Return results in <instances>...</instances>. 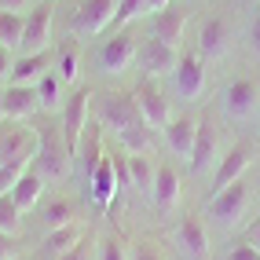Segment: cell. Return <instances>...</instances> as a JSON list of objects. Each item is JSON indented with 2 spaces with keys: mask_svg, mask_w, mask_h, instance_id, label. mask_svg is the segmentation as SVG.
Masks as SVG:
<instances>
[{
  "mask_svg": "<svg viewBox=\"0 0 260 260\" xmlns=\"http://www.w3.org/2000/svg\"><path fill=\"white\" fill-rule=\"evenodd\" d=\"M169 4H176V0H147V15H158V11H165Z\"/></svg>",
  "mask_w": 260,
  "mask_h": 260,
  "instance_id": "obj_42",
  "label": "cell"
},
{
  "mask_svg": "<svg viewBox=\"0 0 260 260\" xmlns=\"http://www.w3.org/2000/svg\"><path fill=\"white\" fill-rule=\"evenodd\" d=\"M143 15H147V0H121V4H117V19H114V26H117V29H128V22L143 19Z\"/></svg>",
  "mask_w": 260,
  "mask_h": 260,
  "instance_id": "obj_32",
  "label": "cell"
},
{
  "mask_svg": "<svg viewBox=\"0 0 260 260\" xmlns=\"http://www.w3.org/2000/svg\"><path fill=\"white\" fill-rule=\"evenodd\" d=\"M33 165L41 169V176L48 183H66L74 176V154L62 140V128L55 125L37 128V158H33Z\"/></svg>",
  "mask_w": 260,
  "mask_h": 260,
  "instance_id": "obj_2",
  "label": "cell"
},
{
  "mask_svg": "<svg viewBox=\"0 0 260 260\" xmlns=\"http://www.w3.org/2000/svg\"><path fill=\"white\" fill-rule=\"evenodd\" d=\"M117 4L121 0H84V4L74 11V33L77 37H99L103 29L114 26Z\"/></svg>",
  "mask_w": 260,
  "mask_h": 260,
  "instance_id": "obj_16",
  "label": "cell"
},
{
  "mask_svg": "<svg viewBox=\"0 0 260 260\" xmlns=\"http://www.w3.org/2000/svg\"><path fill=\"white\" fill-rule=\"evenodd\" d=\"M220 110L228 121L235 125H249V121H260V81L249 74H238L223 84L220 95Z\"/></svg>",
  "mask_w": 260,
  "mask_h": 260,
  "instance_id": "obj_4",
  "label": "cell"
},
{
  "mask_svg": "<svg viewBox=\"0 0 260 260\" xmlns=\"http://www.w3.org/2000/svg\"><path fill=\"white\" fill-rule=\"evenodd\" d=\"M172 246L183 260H209L213 242H209V223L205 216H180L176 228H172Z\"/></svg>",
  "mask_w": 260,
  "mask_h": 260,
  "instance_id": "obj_7",
  "label": "cell"
},
{
  "mask_svg": "<svg viewBox=\"0 0 260 260\" xmlns=\"http://www.w3.org/2000/svg\"><path fill=\"white\" fill-rule=\"evenodd\" d=\"M249 202H253L249 180H238V183H231V187L216 190V194H209L202 216H205V223H213V228H220V231H235L238 223L246 220Z\"/></svg>",
  "mask_w": 260,
  "mask_h": 260,
  "instance_id": "obj_3",
  "label": "cell"
},
{
  "mask_svg": "<svg viewBox=\"0 0 260 260\" xmlns=\"http://www.w3.org/2000/svg\"><path fill=\"white\" fill-rule=\"evenodd\" d=\"M209 88V70H205V59L198 51H180V62L172 70V92L183 103H198Z\"/></svg>",
  "mask_w": 260,
  "mask_h": 260,
  "instance_id": "obj_6",
  "label": "cell"
},
{
  "mask_svg": "<svg viewBox=\"0 0 260 260\" xmlns=\"http://www.w3.org/2000/svg\"><path fill=\"white\" fill-rule=\"evenodd\" d=\"M99 125L110 128L121 143H125L128 154H147L150 150V128L147 121L140 114V107H136L132 92H121V88H110L99 95Z\"/></svg>",
  "mask_w": 260,
  "mask_h": 260,
  "instance_id": "obj_1",
  "label": "cell"
},
{
  "mask_svg": "<svg viewBox=\"0 0 260 260\" xmlns=\"http://www.w3.org/2000/svg\"><path fill=\"white\" fill-rule=\"evenodd\" d=\"M37 4H41V0H37Z\"/></svg>",
  "mask_w": 260,
  "mask_h": 260,
  "instance_id": "obj_44",
  "label": "cell"
},
{
  "mask_svg": "<svg viewBox=\"0 0 260 260\" xmlns=\"http://www.w3.org/2000/svg\"><path fill=\"white\" fill-rule=\"evenodd\" d=\"M33 158H37V150H26V154H19V158H8V161H0V198L15 190V183L22 180V172L33 165Z\"/></svg>",
  "mask_w": 260,
  "mask_h": 260,
  "instance_id": "obj_30",
  "label": "cell"
},
{
  "mask_svg": "<svg viewBox=\"0 0 260 260\" xmlns=\"http://www.w3.org/2000/svg\"><path fill=\"white\" fill-rule=\"evenodd\" d=\"M0 125H4V88H0Z\"/></svg>",
  "mask_w": 260,
  "mask_h": 260,
  "instance_id": "obj_43",
  "label": "cell"
},
{
  "mask_svg": "<svg viewBox=\"0 0 260 260\" xmlns=\"http://www.w3.org/2000/svg\"><path fill=\"white\" fill-rule=\"evenodd\" d=\"M55 66V51H29V55H19L15 59V70H11V81L8 84H41V77Z\"/></svg>",
  "mask_w": 260,
  "mask_h": 260,
  "instance_id": "obj_21",
  "label": "cell"
},
{
  "mask_svg": "<svg viewBox=\"0 0 260 260\" xmlns=\"http://www.w3.org/2000/svg\"><path fill=\"white\" fill-rule=\"evenodd\" d=\"M180 62V48H169L158 37H143L140 41V55H136V66L147 81H158V77H172Z\"/></svg>",
  "mask_w": 260,
  "mask_h": 260,
  "instance_id": "obj_10",
  "label": "cell"
},
{
  "mask_svg": "<svg viewBox=\"0 0 260 260\" xmlns=\"http://www.w3.org/2000/svg\"><path fill=\"white\" fill-rule=\"evenodd\" d=\"M88 110H92V92L88 88H74L66 95V107H62V140L70 147V154L77 158V147H81V136L88 128Z\"/></svg>",
  "mask_w": 260,
  "mask_h": 260,
  "instance_id": "obj_11",
  "label": "cell"
},
{
  "mask_svg": "<svg viewBox=\"0 0 260 260\" xmlns=\"http://www.w3.org/2000/svg\"><path fill=\"white\" fill-rule=\"evenodd\" d=\"M136 55H140V37L132 29H117L95 51V66L107 77H121V74H128V66H136Z\"/></svg>",
  "mask_w": 260,
  "mask_h": 260,
  "instance_id": "obj_5",
  "label": "cell"
},
{
  "mask_svg": "<svg viewBox=\"0 0 260 260\" xmlns=\"http://www.w3.org/2000/svg\"><path fill=\"white\" fill-rule=\"evenodd\" d=\"M95 260H128V246H125V242H121L117 235H110V238H103V242H99Z\"/></svg>",
  "mask_w": 260,
  "mask_h": 260,
  "instance_id": "obj_33",
  "label": "cell"
},
{
  "mask_svg": "<svg viewBox=\"0 0 260 260\" xmlns=\"http://www.w3.org/2000/svg\"><path fill=\"white\" fill-rule=\"evenodd\" d=\"M37 110V84H4V121H26Z\"/></svg>",
  "mask_w": 260,
  "mask_h": 260,
  "instance_id": "obj_19",
  "label": "cell"
},
{
  "mask_svg": "<svg viewBox=\"0 0 260 260\" xmlns=\"http://www.w3.org/2000/svg\"><path fill=\"white\" fill-rule=\"evenodd\" d=\"M37 99H41V110H44V114H62V107H66V84H62V77H59L55 70H48V74L41 77Z\"/></svg>",
  "mask_w": 260,
  "mask_h": 260,
  "instance_id": "obj_28",
  "label": "cell"
},
{
  "mask_svg": "<svg viewBox=\"0 0 260 260\" xmlns=\"http://www.w3.org/2000/svg\"><path fill=\"white\" fill-rule=\"evenodd\" d=\"M183 29H187V8H180V4H169L165 11H158L150 19V37L165 41L169 48L183 44Z\"/></svg>",
  "mask_w": 260,
  "mask_h": 260,
  "instance_id": "obj_20",
  "label": "cell"
},
{
  "mask_svg": "<svg viewBox=\"0 0 260 260\" xmlns=\"http://www.w3.org/2000/svg\"><path fill=\"white\" fill-rule=\"evenodd\" d=\"M132 99H136V107H140V114H143V121H147V128L154 132V128H161L165 132V125L172 121V103H169V95L158 88L154 81H140L132 88Z\"/></svg>",
  "mask_w": 260,
  "mask_h": 260,
  "instance_id": "obj_14",
  "label": "cell"
},
{
  "mask_svg": "<svg viewBox=\"0 0 260 260\" xmlns=\"http://www.w3.org/2000/svg\"><path fill=\"white\" fill-rule=\"evenodd\" d=\"M15 59H19V55H15L11 48H0V84H8V81H11V70H15Z\"/></svg>",
  "mask_w": 260,
  "mask_h": 260,
  "instance_id": "obj_37",
  "label": "cell"
},
{
  "mask_svg": "<svg viewBox=\"0 0 260 260\" xmlns=\"http://www.w3.org/2000/svg\"><path fill=\"white\" fill-rule=\"evenodd\" d=\"M125 169H128V183L136 194H147L150 198V187H154V176H158V161L150 154H125Z\"/></svg>",
  "mask_w": 260,
  "mask_h": 260,
  "instance_id": "obj_25",
  "label": "cell"
},
{
  "mask_svg": "<svg viewBox=\"0 0 260 260\" xmlns=\"http://www.w3.org/2000/svg\"><path fill=\"white\" fill-rule=\"evenodd\" d=\"M223 260H260V249H253L246 238L235 242V246H228V253H223Z\"/></svg>",
  "mask_w": 260,
  "mask_h": 260,
  "instance_id": "obj_34",
  "label": "cell"
},
{
  "mask_svg": "<svg viewBox=\"0 0 260 260\" xmlns=\"http://www.w3.org/2000/svg\"><path fill=\"white\" fill-rule=\"evenodd\" d=\"M253 161H256V147L249 140H235L228 150H223V158H220L213 180H209V194H216V190L231 187L238 180H246V172L253 169Z\"/></svg>",
  "mask_w": 260,
  "mask_h": 260,
  "instance_id": "obj_8",
  "label": "cell"
},
{
  "mask_svg": "<svg viewBox=\"0 0 260 260\" xmlns=\"http://www.w3.org/2000/svg\"><path fill=\"white\" fill-rule=\"evenodd\" d=\"M107 158V150H103V136H99V125L95 128H84V136H81V147H77V161H74V169L81 172L84 180L92 176V169Z\"/></svg>",
  "mask_w": 260,
  "mask_h": 260,
  "instance_id": "obj_26",
  "label": "cell"
},
{
  "mask_svg": "<svg viewBox=\"0 0 260 260\" xmlns=\"http://www.w3.org/2000/svg\"><path fill=\"white\" fill-rule=\"evenodd\" d=\"M246 242L253 249H260V216H253V223H249V231H246Z\"/></svg>",
  "mask_w": 260,
  "mask_h": 260,
  "instance_id": "obj_40",
  "label": "cell"
},
{
  "mask_svg": "<svg viewBox=\"0 0 260 260\" xmlns=\"http://www.w3.org/2000/svg\"><path fill=\"white\" fill-rule=\"evenodd\" d=\"M59 77H62V84L66 88H74V84L81 81V48H77V41L66 33V41L55 48V66H51Z\"/></svg>",
  "mask_w": 260,
  "mask_h": 260,
  "instance_id": "obj_24",
  "label": "cell"
},
{
  "mask_svg": "<svg viewBox=\"0 0 260 260\" xmlns=\"http://www.w3.org/2000/svg\"><path fill=\"white\" fill-rule=\"evenodd\" d=\"M198 121L202 117L183 110V114H172V121L161 132L169 154H172V158H180V161H187V165H190V154H194V143H198Z\"/></svg>",
  "mask_w": 260,
  "mask_h": 260,
  "instance_id": "obj_17",
  "label": "cell"
},
{
  "mask_svg": "<svg viewBox=\"0 0 260 260\" xmlns=\"http://www.w3.org/2000/svg\"><path fill=\"white\" fill-rule=\"evenodd\" d=\"M37 223H41V231H44V235L77 223V205H74V198H51V202H44Z\"/></svg>",
  "mask_w": 260,
  "mask_h": 260,
  "instance_id": "obj_23",
  "label": "cell"
},
{
  "mask_svg": "<svg viewBox=\"0 0 260 260\" xmlns=\"http://www.w3.org/2000/svg\"><path fill=\"white\" fill-rule=\"evenodd\" d=\"M22 33H26V15L0 11V48H11L15 55H19L22 51Z\"/></svg>",
  "mask_w": 260,
  "mask_h": 260,
  "instance_id": "obj_29",
  "label": "cell"
},
{
  "mask_svg": "<svg viewBox=\"0 0 260 260\" xmlns=\"http://www.w3.org/2000/svg\"><path fill=\"white\" fill-rule=\"evenodd\" d=\"M180 202H183V180H180V172L172 169L169 161H158V176H154V187H150V205H154V213H176L180 209Z\"/></svg>",
  "mask_w": 260,
  "mask_h": 260,
  "instance_id": "obj_18",
  "label": "cell"
},
{
  "mask_svg": "<svg viewBox=\"0 0 260 260\" xmlns=\"http://www.w3.org/2000/svg\"><path fill=\"white\" fill-rule=\"evenodd\" d=\"M26 8H29V0H0V11H19V15H26Z\"/></svg>",
  "mask_w": 260,
  "mask_h": 260,
  "instance_id": "obj_41",
  "label": "cell"
},
{
  "mask_svg": "<svg viewBox=\"0 0 260 260\" xmlns=\"http://www.w3.org/2000/svg\"><path fill=\"white\" fill-rule=\"evenodd\" d=\"M220 158H223V150H220L216 114H202V121H198V143H194V154H190V172H194V176L216 172Z\"/></svg>",
  "mask_w": 260,
  "mask_h": 260,
  "instance_id": "obj_9",
  "label": "cell"
},
{
  "mask_svg": "<svg viewBox=\"0 0 260 260\" xmlns=\"http://www.w3.org/2000/svg\"><path fill=\"white\" fill-rule=\"evenodd\" d=\"M15 238H8V235H0V260H15Z\"/></svg>",
  "mask_w": 260,
  "mask_h": 260,
  "instance_id": "obj_39",
  "label": "cell"
},
{
  "mask_svg": "<svg viewBox=\"0 0 260 260\" xmlns=\"http://www.w3.org/2000/svg\"><path fill=\"white\" fill-rule=\"evenodd\" d=\"M249 48H253V55L260 59V11L253 15V22H249Z\"/></svg>",
  "mask_w": 260,
  "mask_h": 260,
  "instance_id": "obj_38",
  "label": "cell"
},
{
  "mask_svg": "<svg viewBox=\"0 0 260 260\" xmlns=\"http://www.w3.org/2000/svg\"><path fill=\"white\" fill-rule=\"evenodd\" d=\"M51 29H55V0H41L33 4V11H26V33H22V51H48L51 48Z\"/></svg>",
  "mask_w": 260,
  "mask_h": 260,
  "instance_id": "obj_12",
  "label": "cell"
},
{
  "mask_svg": "<svg viewBox=\"0 0 260 260\" xmlns=\"http://www.w3.org/2000/svg\"><path fill=\"white\" fill-rule=\"evenodd\" d=\"M44 190H48V180L41 176V169H37V165H29V169L22 172V180L15 183V190H11L15 202H19V209H22V216H26V213H33V209L41 205Z\"/></svg>",
  "mask_w": 260,
  "mask_h": 260,
  "instance_id": "obj_22",
  "label": "cell"
},
{
  "mask_svg": "<svg viewBox=\"0 0 260 260\" xmlns=\"http://www.w3.org/2000/svg\"><path fill=\"white\" fill-rule=\"evenodd\" d=\"M88 183V198L99 213H110L114 209V198H117V190H121V172H117V158H103L95 169H92V176L84 180Z\"/></svg>",
  "mask_w": 260,
  "mask_h": 260,
  "instance_id": "obj_15",
  "label": "cell"
},
{
  "mask_svg": "<svg viewBox=\"0 0 260 260\" xmlns=\"http://www.w3.org/2000/svg\"><path fill=\"white\" fill-rule=\"evenodd\" d=\"M128 260H165V256L154 249V242H136L132 253H128Z\"/></svg>",
  "mask_w": 260,
  "mask_h": 260,
  "instance_id": "obj_36",
  "label": "cell"
},
{
  "mask_svg": "<svg viewBox=\"0 0 260 260\" xmlns=\"http://www.w3.org/2000/svg\"><path fill=\"white\" fill-rule=\"evenodd\" d=\"M59 260H95V242H92L88 235H84V238L77 242V246H74L70 253H66V256H59Z\"/></svg>",
  "mask_w": 260,
  "mask_h": 260,
  "instance_id": "obj_35",
  "label": "cell"
},
{
  "mask_svg": "<svg viewBox=\"0 0 260 260\" xmlns=\"http://www.w3.org/2000/svg\"><path fill=\"white\" fill-rule=\"evenodd\" d=\"M19 231H22V209L15 202V194H4L0 198V235L19 238Z\"/></svg>",
  "mask_w": 260,
  "mask_h": 260,
  "instance_id": "obj_31",
  "label": "cell"
},
{
  "mask_svg": "<svg viewBox=\"0 0 260 260\" xmlns=\"http://www.w3.org/2000/svg\"><path fill=\"white\" fill-rule=\"evenodd\" d=\"M231 41H235V29L228 22V15H205L202 26H198V55L202 59H223L231 51Z\"/></svg>",
  "mask_w": 260,
  "mask_h": 260,
  "instance_id": "obj_13",
  "label": "cell"
},
{
  "mask_svg": "<svg viewBox=\"0 0 260 260\" xmlns=\"http://www.w3.org/2000/svg\"><path fill=\"white\" fill-rule=\"evenodd\" d=\"M81 238H84V228H81V223H70V228H59V231H48L44 242H41V253H44L48 260H59V256L70 253Z\"/></svg>",
  "mask_w": 260,
  "mask_h": 260,
  "instance_id": "obj_27",
  "label": "cell"
}]
</instances>
